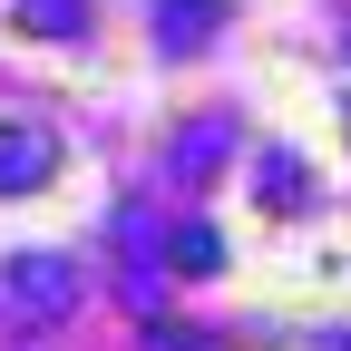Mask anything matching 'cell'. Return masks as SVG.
I'll return each mask as SVG.
<instances>
[{"label": "cell", "instance_id": "6da1fadb", "mask_svg": "<svg viewBox=\"0 0 351 351\" xmlns=\"http://www.w3.org/2000/svg\"><path fill=\"white\" fill-rule=\"evenodd\" d=\"M69 302H78L69 254H20V263H10V313H29V322H59Z\"/></svg>", "mask_w": 351, "mask_h": 351}, {"label": "cell", "instance_id": "7a4b0ae2", "mask_svg": "<svg viewBox=\"0 0 351 351\" xmlns=\"http://www.w3.org/2000/svg\"><path fill=\"white\" fill-rule=\"evenodd\" d=\"M49 166H59V137H49V127H29V117H10V127H0V195L39 186Z\"/></svg>", "mask_w": 351, "mask_h": 351}, {"label": "cell", "instance_id": "3957f363", "mask_svg": "<svg viewBox=\"0 0 351 351\" xmlns=\"http://www.w3.org/2000/svg\"><path fill=\"white\" fill-rule=\"evenodd\" d=\"M176 263H186V274H215V234L186 225V234H176Z\"/></svg>", "mask_w": 351, "mask_h": 351}]
</instances>
